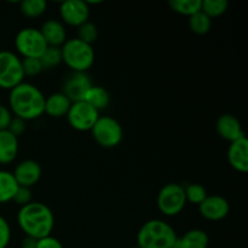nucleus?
<instances>
[{
	"mask_svg": "<svg viewBox=\"0 0 248 248\" xmlns=\"http://www.w3.org/2000/svg\"><path fill=\"white\" fill-rule=\"evenodd\" d=\"M18 138L7 130L0 131V165H9L18 154Z\"/></svg>",
	"mask_w": 248,
	"mask_h": 248,
	"instance_id": "obj_18",
	"label": "nucleus"
},
{
	"mask_svg": "<svg viewBox=\"0 0 248 248\" xmlns=\"http://www.w3.org/2000/svg\"><path fill=\"white\" fill-rule=\"evenodd\" d=\"M47 9V2L45 0H23L19 4L22 15L28 18H38L45 14Z\"/></svg>",
	"mask_w": 248,
	"mask_h": 248,
	"instance_id": "obj_23",
	"label": "nucleus"
},
{
	"mask_svg": "<svg viewBox=\"0 0 248 248\" xmlns=\"http://www.w3.org/2000/svg\"><path fill=\"white\" fill-rule=\"evenodd\" d=\"M36 248H63V245L61 244L60 240L50 235V236H46L38 240Z\"/></svg>",
	"mask_w": 248,
	"mask_h": 248,
	"instance_id": "obj_34",
	"label": "nucleus"
},
{
	"mask_svg": "<svg viewBox=\"0 0 248 248\" xmlns=\"http://www.w3.org/2000/svg\"><path fill=\"white\" fill-rule=\"evenodd\" d=\"M70 106H72V102L63 92H55L45 98L44 114H47L51 118H63V116H67Z\"/></svg>",
	"mask_w": 248,
	"mask_h": 248,
	"instance_id": "obj_17",
	"label": "nucleus"
},
{
	"mask_svg": "<svg viewBox=\"0 0 248 248\" xmlns=\"http://www.w3.org/2000/svg\"><path fill=\"white\" fill-rule=\"evenodd\" d=\"M186 205V199L183 186L178 183H169L160 189L156 198V206L164 216H178Z\"/></svg>",
	"mask_w": 248,
	"mask_h": 248,
	"instance_id": "obj_5",
	"label": "nucleus"
},
{
	"mask_svg": "<svg viewBox=\"0 0 248 248\" xmlns=\"http://www.w3.org/2000/svg\"><path fill=\"white\" fill-rule=\"evenodd\" d=\"M60 17L63 24L80 27L90 17V5L82 0H65L60 5Z\"/></svg>",
	"mask_w": 248,
	"mask_h": 248,
	"instance_id": "obj_10",
	"label": "nucleus"
},
{
	"mask_svg": "<svg viewBox=\"0 0 248 248\" xmlns=\"http://www.w3.org/2000/svg\"><path fill=\"white\" fill-rule=\"evenodd\" d=\"M18 186L12 172L0 170V203H6L14 200Z\"/></svg>",
	"mask_w": 248,
	"mask_h": 248,
	"instance_id": "obj_21",
	"label": "nucleus"
},
{
	"mask_svg": "<svg viewBox=\"0 0 248 248\" xmlns=\"http://www.w3.org/2000/svg\"><path fill=\"white\" fill-rule=\"evenodd\" d=\"M14 118L12 113L10 111L9 107H6L5 104L0 103V131L7 130L10 125V121Z\"/></svg>",
	"mask_w": 248,
	"mask_h": 248,
	"instance_id": "obj_33",
	"label": "nucleus"
},
{
	"mask_svg": "<svg viewBox=\"0 0 248 248\" xmlns=\"http://www.w3.org/2000/svg\"><path fill=\"white\" fill-rule=\"evenodd\" d=\"M228 7H229V2L227 0H202L201 1V11L211 19L224 15Z\"/></svg>",
	"mask_w": 248,
	"mask_h": 248,
	"instance_id": "obj_25",
	"label": "nucleus"
},
{
	"mask_svg": "<svg viewBox=\"0 0 248 248\" xmlns=\"http://www.w3.org/2000/svg\"><path fill=\"white\" fill-rule=\"evenodd\" d=\"M15 202L17 203L18 206H24L27 203L31 202V191L29 188H24V186H18L17 189L16 194L14 196V200Z\"/></svg>",
	"mask_w": 248,
	"mask_h": 248,
	"instance_id": "obj_31",
	"label": "nucleus"
},
{
	"mask_svg": "<svg viewBox=\"0 0 248 248\" xmlns=\"http://www.w3.org/2000/svg\"><path fill=\"white\" fill-rule=\"evenodd\" d=\"M99 116L101 115L98 110L86 102L80 101L72 103L67 114V120L72 128L80 132H86L92 130Z\"/></svg>",
	"mask_w": 248,
	"mask_h": 248,
	"instance_id": "obj_9",
	"label": "nucleus"
},
{
	"mask_svg": "<svg viewBox=\"0 0 248 248\" xmlns=\"http://www.w3.org/2000/svg\"><path fill=\"white\" fill-rule=\"evenodd\" d=\"M26 128H27L26 121L22 120V119H19V118H16V116H14V118L11 119V121H10V125H9V127H7V131H9L10 133H12L15 137L18 138L19 136L23 135L24 131H26Z\"/></svg>",
	"mask_w": 248,
	"mask_h": 248,
	"instance_id": "obj_32",
	"label": "nucleus"
},
{
	"mask_svg": "<svg viewBox=\"0 0 248 248\" xmlns=\"http://www.w3.org/2000/svg\"><path fill=\"white\" fill-rule=\"evenodd\" d=\"M92 81L87 73H73L64 82L63 93L69 98L72 103L84 101L86 92L91 89Z\"/></svg>",
	"mask_w": 248,
	"mask_h": 248,
	"instance_id": "obj_12",
	"label": "nucleus"
},
{
	"mask_svg": "<svg viewBox=\"0 0 248 248\" xmlns=\"http://www.w3.org/2000/svg\"><path fill=\"white\" fill-rule=\"evenodd\" d=\"M39 60H40L44 70L58 67V65L62 63V52H61V47L47 46L45 52L41 55V57L39 58Z\"/></svg>",
	"mask_w": 248,
	"mask_h": 248,
	"instance_id": "obj_26",
	"label": "nucleus"
},
{
	"mask_svg": "<svg viewBox=\"0 0 248 248\" xmlns=\"http://www.w3.org/2000/svg\"><path fill=\"white\" fill-rule=\"evenodd\" d=\"M228 160L232 169L241 173H246L248 171V140L246 137L230 143Z\"/></svg>",
	"mask_w": 248,
	"mask_h": 248,
	"instance_id": "obj_15",
	"label": "nucleus"
},
{
	"mask_svg": "<svg viewBox=\"0 0 248 248\" xmlns=\"http://www.w3.org/2000/svg\"><path fill=\"white\" fill-rule=\"evenodd\" d=\"M22 69H23L24 78H33L38 77L44 68L39 58H22Z\"/></svg>",
	"mask_w": 248,
	"mask_h": 248,
	"instance_id": "obj_29",
	"label": "nucleus"
},
{
	"mask_svg": "<svg viewBox=\"0 0 248 248\" xmlns=\"http://www.w3.org/2000/svg\"><path fill=\"white\" fill-rule=\"evenodd\" d=\"M184 191H186V202H190L193 203V205L199 206L206 198H207V191H206L205 186H203L202 184H189V186H184Z\"/></svg>",
	"mask_w": 248,
	"mask_h": 248,
	"instance_id": "obj_27",
	"label": "nucleus"
},
{
	"mask_svg": "<svg viewBox=\"0 0 248 248\" xmlns=\"http://www.w3.org/2000/svg\"><path fill=\"white\" fill-rule=\"evenodd\" d=\"M23 80L22 58L12 51H0V89L11 91Z\"/></svg>",
	"mask_w": 248,
	"mask_h": 248,
	"instance_id": "obj_8",
	"label": "nucleus"
},
{
	"mask_svg": "<svg viewBox=\"0 0 248 248\" xmlns=\"http://www.w3.org/2000/svg\"><path fill=\"white\" fill-rule=\"evenodd\" d=\"M208 245L210 237L205 230L191 229L178 237L176 248H208Z\"/></svg>",
	"mask_w": 248,
	"mask_h": 248,
	"instance_id": "obj_19",
	"label": "nucleus"
},
{
	"mask_svg": "<svg viewBox=\"0 0 248 248\" xmlns=\"http://www.w3.org/2000/svg\"><path fill=\"white\" fill-rule=\"evenodd\" d=\"M201 1L202 0H171L169 6L176 14L190 17L201 11Z\"/></svg>",
	"mask_w": 248,
	"mask_h": 248,
	"instance_id": "obj_22",
	"label": "nucleus"
},
{
	"mask_svg": "<svg viewBox=\"0 0 248 248\" xmlns=\"http://www.w3.org/2000/svg\"><path fill=\"white\" fill-rule=\"evenodd\" d=\"M36 242L38 240L33 239V237L26 236L21 242V248H36Z\"/></svg>",
	"mask_w": 248,
	"mask_h": 248,
	"instance_id": "obj_35",
	"label": "nucleus"
},
{
	"mask_svg": "<svg viewBox=\"0 0 248 248\" xmlns=\"http://www.w3.org/2000/svg\"><path fill=\"white\" fill-rule=\"evenodd\" d=\"M45 98L39 87L23 81L10 91L9 109L12 115L26 123L35 120L44 114Z\"/></svg>",
	"mask_w": 248,
	"mask_h": 248,
	"instance_id": "obj_1",
	"label": "nucleus"
},
{
	"mask_svg": "<svg viewBox=\"0 0 248 248\" xmlns=\"http://www.w3.org/2000/svg\"><path fill=\"white\" fill-rule=\"evenodd\" d=\"M11 240V228L9 222L0 216V248H6Z\"/></svg>",
	"mask_w": 248,
	"mask_h": 248,
	"instance_id": "obj_30",
	"label": "nucleus"
},
{
	"mask_svg": "<svg viewBox=\"0 0 248 248\" xmlns=\"http://www.w3.org/2000/svg\"><path fill=\"white\" fill-rule=\"evenodd\" d=\"M78 39H80L84 43L92 44L98 39V29H97L96 24L92 23V22L87 21L86 23L81 24L80 27H78Z\"/></svg>",
	"mask_w": 248,
	"mask_h": 248,
	"instance_id": "obj_28",
	"label": "nucleus"
},
{
	"mask_svg": "<svg viewBox=\"0 0 248 248\" xmlns=\"http://www.w3.org/2000/svg\"><path fill=\"white\" fill-rule=\"evenodd\" d=\"M92 137L101 147L110 149L119 145L123 140L124 130L116 119L113 116H99L91 130Z\"/></svg>",
	"mask_w": 248,
	"mask_h": 248,
	"instance_id": "obj_7",
	"label": "nucleus"
},
{
	"mask_svg": "<svg viewBox=\"0 0 248 248\" xmlns=\"http://www.w3.org/2000/svg\"><path fill=\"white\" fill-rule=\"evenodd\" d=\"M216 131L220 138L232 143L240 138L246 137L239 119L232 114H223L217 119Z\"/></svg>",
	"mask_w": 248,
	"mask_h": 248,
	"instance_id": "obj_14",
	"label": "nucleus"
},
{
	"mask_svg": "<svg viewBox=\"0 0 248 248\" xmlns=\"http://www.w3.org/2000/svg\"><path fill=\"white\" fill-rule=\"evenodd\" d=\"M61 52L62 62L70 68L73 73H86L93 65L96 58L92 45L78 38L67 39L61 46Z\"/></svg>",
	"mask_w": 248,
	"mask_h": 248,
	"instance_id": "obj_4",
	"label": "nucleus"
},
{
	"mask_svg": "<svg viewBox=\"0 0 248 248\" xmlns=\"http://www.w3.org/2000/svg\"><path fill=\"white\" fill-rule=\"evenodd\" d=\"M211 27H212V19L206 16L202 11L196 12L195 15L189 17V28L198 35L207 34L211 31Z\"/></svg>",
	"mask_w": 248,
	"mask_h": 248,
	"instance_id": "obj_24",
	"label": "nucleus"
},
{
	"mask_svg": "<svg viewBox=\"0 0 248 248\" xmlns=\"http://www.w3.org/2000/svg\"><path fill=\"white\" fill-rule=\"evenodd\" d=\"M17 223L26 236L40 240L51 235L55 228V216L45 203L31 201L19 208Z\"/></svg>",
	"mask_w": 248,
	"mask_h": 248,
	"instance_id": "obj_2",
	"label": "nucleus"
},
{
	"mask_svg": "<svg viewBox=\"0 0 248 248\" xmlns=\"http://www.w3.org/2000/svg\"><path fill=\"white\" fill-rule=\"evenodd\" d=\"M84 102L93 107L96 110L101 111L106 109L110 103V94L104 87L92 85L91 89L86 92L84 97Z\"/></svg>",
	"mask_w": 248,
	"mask_h": 248,
	"instance_id": "obj_20",
	"label": "nucleus"
},
{
	"mask_svg": "<svg viewBox=\"0 0 248 248\" xmlns=\"http://www.w3.org/2000/svg\"><path fill=\"white\" fill-rule=\"evenodd\" d=\"M39 31L45 39L47 46L61 47L67 40L65 26L58 19H47V21L44 22Z\"/></svg>",
	"mask_w": 248,
	"mask_h": 248,
	"instance_id": "obj_16",
	"label": "nucleus"
},
{
	"mask_svg": "<svg viewBox=\"0 0 248 248\" xmlns=\"http://www.w3.org/2000/svg\"><path fill=\"white\" fill-rule=\"evenodd\" d=\"M174 248H176V247H174Z\"/></svg>",
	"mask_w": 248,
	"mask_h": 248,
	"instance_id": "obj_37",
	"label": "nucleus"
},
{
	"mask_svg": "<svg viewBox=\"0 0 248 248\" xmlns=\"http://www.w3.org/2000/svg\"><path fill=\"white\" fill-rule=\"evenodd\" d=\"M15 179L19 186L29 188L35 186L41 177V166L35 160H23L15 167L14 172Z\"/></svg>",
	"mask_w": 248,
	"mask_h": 248,
	"instance_id": "obj_13",
	"label": "nucleus"
},
{
	"mask_svg": "<svg viewBox=\"0 0 248 248\" xmlns=\"http://www.w3.org/2000/svg\"><path fill=\"white\" fill-rule=\"evenodd\" d=\"M199 212L205 219L219 222L229 215V201L220 195H207V198L199 205Z\"/></svg>",
	"mask_w": 248,
	"mask_h": 248,
	"instance_id": "obj_11",
	"label": "nucleus"
},
{
	"mask_svg": "<svg viewBox=\"0 0 248 248\" xmlns=\"http://www.w3.org/2000/svg\"><path fill=\"white\" fill-rule=\"evenodd\" d=\"M135 248H140V247H138V246H137V247H135Z\"/></svg>",
	"mask_w": 248,
	"mask_h": 248,
	"instance_id": "obj_36",
	"label": "nucleus"
},
{
	"mask_svg": "<svg viewBox=\"0 0 248 248\" xmlns=\"http://www.w3.org/2000/svg\"><path fill=\"white\" fill-rule=\"evenodd\" d=\"M15 47L22 58H40L47 44L38 28L26 27L16 34Z\"/></svg>",
	"mask_w": 248,
	"mask_h": 248,
	"instance_id": "obj_6",
	"label": "nucleus"
},
{
	"mask_svg": "<svg viewBox=\"0 0 248 248\" xmlns=\"http://www.w3.org/2000/svg\"><path fill=\"white\" fill-rule=\"evenodd\" d=\"M177 236L171 224L162 219H150L137 232V246L140 248H174Z\"/></svg>",
	"mask_w": 248,
	"mask_h": 248,
	"instance_id": "obj_3",
	"label": "nucleus"
}]
</instances>
